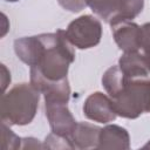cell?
<instances>
[{"label": "cell", "mask_w": 150, "mask_h": 150, "mask_svg": "<svg viewBox=\"0 0 150 150\" xmlns=\"http://www.w3.org/2000/svg\"><path fill=\"white\" fill-rule=\"evenodd\" d=\"M102 86L109 95L117 116L134 120L150 111L149 77H128L117 64L104 71Z\"/></svg>", "instance_id": "6da1fadb"}, {"label": "cell", "mask_w": 150, "mask_h": 150, "mask_svg": "<svg viewBox=\"0 0 150 150\" xmlns=\"http://www.w3.org/2000/svg\"><path fill=\"white\" fill-rule=\"evenodd\" d=\"M38 36L40 40L38 61L30 69L47 81L67 79L69 66L75 61V50L66 30L57 29L54 33H42Z\"/></svg>", "instance_id": "7a4b0ae2"}, {"label": "cell", "mask_w": 150, "mask_h": 150, "mask_svg": "<svg viewBox=\"0 0 150 150\" xmlns=\"http://www.w3.org/2000/svg\"><path fill=\"white\" fill-rule=\"evenodd\" d=\"M40 91L32 83H19L1 97V120L8 125L29 124L38 111Z\"/></svg>", "instance_id": "3957f363"}, {"label": "cell", "mask_w": 150, "mask_h": 150, "mask_svg": "<svg viewBox=\"0 0 150 150\" xmlns=\"http://www.w3.org/2000/svg\"><path fill=\"white\" fill-rule=\"evenodd\" d=\"M93 13L110 26L134 20L144 7V0H86Z\"/></svg>", "instance_id": "277c9868"}, {"label": "cell", "mask_w": 150, "mask_h": 150, "mask_svg": "<svg viewBox=\"0 0 150 150\" xmlns=\"http://www.w3.org/2000/svg\"><path fill=\"white\" fill-rule=\"evenodd\" d=\"M66 35L74 47L89 49L100 43L102 38V23L95 16L84 14L68 25Z\"/></svg>", "instance_id": "5b68a950"}, {"label": "cell", "mask_w": 150, "mask_h": 150, "mask_svg": "<svg viewBox=\"0 0 150 150\" xmlns=\"http://www.w3.org/2000/svg\"><path fill=\"white\" fill-rule=\"evenodd\" d=\"M67 104L61 101H45V111L52 132L70 138L77 122Z\"/></svg>", "instance_id": "8992f818"}, {"label": "cell", "mask_w": 150, "mask_h": 150, "mask_svg": "<svg viewBox=\"0 0 150 150\" xmlns=\"http://www.w3.org/2000/svg\"><path fill=\"white\" fill-rule=\"evenodd\" d=\"M83 115L88 120L97 123H109L117 117L110 97L101 91H95L86 98Z\"/></svg>", "instance_id": "52a82bcc"}, {"label": "cell", "mask_w": 150, "mask_h": 150, "mask_svg": "<svg viewBox=\"0 0 150 150\" xmlns=\"http://www.w3.org/2000/svg\"><path fill=\"white\" fill-rule=\"evenodd\" d=\"M110 27H111L112 38L117 47L121 50H123V53L139 50V45H141L139 25L132 21H123L115 23Z\"/></svg>", "instance_id": "ba28073f"}, {"label": "cell", "mask_w": 150, "mask_h": 150, "mask_svg": "<svg viewBox=\"0 0 150 150\" xmlns=\"http://www.w3.org/2000/svg\"><path fill=\"white\" fill-rule=\"evenodd\" d=\"M118 67L128 77H149L150 56L142 52H128L118 60Z\"/></svg>", "instance_id": "9c48e42d"}, {"label": "cell", "mask_w": 150, "mask_h": 150, "mask_svg": "<svg viewBox=\"0 0 150 150\" xmlns=\"http://www.w3.org/2000/svg\"><path fill=\"white\" fill-rule=\"evenodd\" d=\"M130 148V136L125 128L117 124H108L101 128L97 149H122Z\"/></svg>", "instance_id": "30bf717a"}, {"label": "cell", "mask_w": 150, "mask_h": 150, "mask_svg": "<svg viewBox=\"0 0 150 150\" xmlns=\"http://www.w3.org/2000/svg\"><path fill=\"white\" fill-rule=\"evenodd\" d=\"M101 128L88 122H77L70 136L75 149H97Z\"/></svg>", "instance_id": "8fae6325"}, {"label": "cell", "mask_w": 150, "mask_h": 150, "mask_svg": "<svg viewBox=\"0 0 150 150\" xmlns=\"http://www.w3.org/2000/svg\"><path fill=\"white\" fill-rule=\"evenodd\" d=\"M22 138L14 134L9 125L5 122L1 123V148L4 150H15L21 149Z\"/></svg>", "instance_id": "7c38bea8"}, {"label": "cell", "mask_w": 150, "mask_h": 150, "mask_svg": "<svg viewBox=\"0 0 150 150\" xmlns=\"http://www.w3.org/2000/svg\"><path fill=\"white\" fill-rule=\"evenodd\" d=\"M43 148H47V149H75L70 138L57 135L55 132H50L49 135L46 136Z\"/></svg>", "instance_id": "4fadbf2b"}, {"label": "cell", "mask_w": 150, "mask_h": 150, "mask_svg": "<svg viewBox=\"0 0 150 150\" xmlns=\"http://www.w3.org/2000/svg\"><path fill=\"white\" fill-rule=\"evenodd\" d=\"M138 52L150 56V22H145L141 26V45Z\"/></svg>", "instance_id": "5bb4252c"}, {"label": "cell", "mask_w": 150, "mask_h": 150, "mask_svg": "<svg viewBox=\"0 0 150 150\" xmlns=\"http://www.w3.org/2000/svg\"><path fill=\"white\" fill-rule=\"evenodd\" d=\"M57 2L63 9L71 13H79L87 6L86 0H57Z\"/></svg>", "instance_id": "9a60e30c"}, {"label": "cell", "mask_w": 150, "mask_h": 150, "mask_svg": "<svg viewBox=\"0 0 150 150\" xmlns=\"http://www.w3.org/2000/svg\"><path fill=\"white\" fill-rule=\"evenodd\" d=\"M35 149V148H43V144H40L39 139L33 137H25L21 142V149Z\"/></svg>", "instance_id": "2e32d148"}, {"label": "cell", "mask_w": 150, "mask_h": 150, "mask_svg": "<svg viewBox=\"0 0 150 150\" xmlns=\"http://www.w3.org/2000/svg\"><path fill=\"white\" fill-rule=\"evenodd\" d=\"M1 83H2V90L6 91V88L11 83V73L6 68L5 64H1Z\"/></svg>", "instance_id": "e0dca14e"}, {"label": "cell", "mask_w": 150, "mask_h": 150, "mask_svg": "<svg viewBox=\"0 0 150 150\" xmlns=\"http://www.w3.org/2000/svg\"><path fill=\"white\" fill-rule=\"evenodd\" d=\"M143 148H144V149H146V148H150V141H149L146 144H144V145H143Z\"/></svg>", "instance_id": "ac0fdd59"}, {"label": "cell", "mask_w": 150, "mask_h": 150, "mask_svg": "<svg viewBox=\"0 0 150 150\" xmlns=\"http://www.w3.org/2000/svg\"><path fill=\"white\" fill-rule=\"evenodd\" d=\"M5 1H7V2H16L19 0H5Z\"/></svg>", "instance_id": "d6986e66"}]
</instances>
